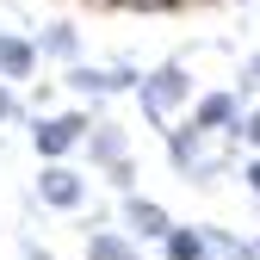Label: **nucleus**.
Wrapping results in <instances>:
<instances>
[{"label":"nucleus","instance_id":"obj_19","mask_svg":"<svg viewBox=\"0 0 260 260\" xmlns=\"http://www.w3.org/2000/svg\"><path fill=\"white\" fill-rule=\"evenodd\" d=\"M242 180H248V186L260 192V155H254V161H248V168H242Z\"/></svg>","mask_w":260,"mask_h":260},{"label":"nucleus","instance_id":"obj_11","mask_svg":"<svg viewBox=\"0 0 260 260\" xmlns=\"http://www.w3.org/2000/svg\"><path fill=\"white\" fill-rule=\"evenodd\" d=\"M161 248H168V260H205V254H211L199 230H168V236H161Z\"/></svg>","mask_w":260,"mask_h":260},{"label":"nucleus","instance_id":"obj_14","mask_svg":"<svg viewBox=\"0 0 260 260\" xmlns=\"http://www.w3.org/2000/svg\"><path fill=\"white\" fill-rule=\"evenodd\" d=\"M106 81H112V93H130V87H137L143 75L130 69V62H112V69H106Z\"/></svg>","mask_w":260,"mask_h":260},{"label":"nucleus","instance_id":"obj_9","mask_svg":"<svg viewBox=\"0 0 260 260\" xmlns=\"http://www.w3.org/2000/svg\"><path fill=\"white\" fill-rule=\"evenodd\" d=\"M81 143H87V155L100 161V168H106V161H118V155H124V137H118L112 124H93V130H87Z\"/></svg>","mask_w":260,"mask_h":260},{"label":"nucleus","instance_id":"obj_8","mask_svg":"<svg viewBox=\"0 0 260 260\" xmlns=\"http://www.w3.org/2000/svg\"><path fill=\"white\" fill-rule=\"evenodd\" d=\"M161 137H168V155H174V174H180V168H192V161H199V143H205V130H199V124H180V130L168 124V130H161Z\"/></svg>","mask_w":260,"mask_h":260},{"label":"nucleus","instance_id":"obj_2","mask_svg":"<svg viewBox=\"0 0 260 260\" xmlns=\"http://www.w3.org/2000/svg\"><path fill=\"white\" fill-rule=\"evenodd\" d=\"M87 130H93V118H87V112H56V118H38V124H31V149H38L44 161H62V155H69V149L87 137Z\"/></svg>","mask_w":260,"mask_h":260},{"label":"nucleus","instance_id":"obj_7","mask_svg":"<svg viewBox=\"0 0 260 260\" xmlns=\"http://www.w3.org/2000/svg\"><path fill=\"white\" fill-rule=\"evenodd\" d=\"M62 87H69V93H87V100H112V81H106V69H87L81 56L69 62V69H62Z\"/></svg>","mask_w":260,"mask_h":260},{"label":"nucleus","instance_id":"obj_6","mask_svg":"<svg viewBox=\"0 0 260 260\" xmlns=\"http://www.w3.org/2000/svg\"><path fill=\"white\" fill-rule=\"evenodd\" d=\"M31 69H38V44L0 31V75H7V81H31Z\"/></svg>","mask_w":260,"mask_h":260},{"label":"nucleus","instance_id":"obj_10","mask_svg":"<svg viewBox=\"0 0 260 260\" xmlns=\"http://www.w3.org/2000/svg\"><path fill=\"white\" fill-rule=\"evenodd\" d=\"M38 56H62V62H75V56H81V38H75V25H50L44 38H38Z\"/></svg>","mask_w":260,"mask_h":260},{"label":"nucleus","instance_id":"obj_1","mask_svg":"<svg viewBox=\"0 0 260 260\" xmlns=\"http://www.w3.org/2000/svg\"><path fill=\"white\" fill-rule=\"evenodd\" d=\"M137 93H143V112H149V124H155V130H168V124H174L168 112L192 100V75L180 69V62H161V69H149V75L137 81Z\"/></svg>","mask_w":260,"mask_h":260},{"label":"nucleus","instance_id":"obj_17","mask_svg":"<svg viewBox=\"0 0 260 260\" xmlns=\"http://www.w3.org/2000/svg\"><path fill=\"white\" fill-rule=\"evenodd\" d=\"M211 260V254H205ZM217 260H260V248H230V254H217Z\"/></svg>","mask_w":260,"mask_h":260},{"label":"nucleus","instance_id":"obj_3","mask_svg":"<svg viewBox=\"0 0 260 260\" xmlns=\"http://www.w3.org/2000/svg\"><path fill=\"white\" fill-rule=\"evenodd\" d=\"M38 199H44L50 211H62V217H75V211L87 205V180H81L75 168H62V161H50V168H38Z\"/></svg>","mask_w":260,"mask_h":260},{"label":"nucleus","instance_id":"obj_5","mask_svg":"<svg viewBox=\"0 0 260 260\" xmlns=\"http://www.w3.org/2000/svg\"><path fill=\"white\" fill-rule=\"evenodd\" d=\"M192 124L205 130V137H217V130H242V93H205L199 106H192Z\"/></svg>","mask_w":260,"mask_h":260},{"label":"nucleus","instance_id":"obj_16","mask_svg":"<svg viewBox=\"0 0 260 260\" xmlns=\"http://www.w3.org/2000/svg\"><path fill=\"white\" fill-rule=\"evenodd\" d=\"M19 118V100H13V87H0V124H13Z\"/></svg>","mask_w":260,"mask_h":260},{"label":"nucleus","instance_id":"obj_18","mask_svg":"<svg viewBox=\"0 0 260 260\" xmlns=\"http://www.w3.org/2000/svg\"><path fill=\"white\" fill-rule=\"evenodd\" d=\"M25 260H50V248H44V242H31V236H25Z\"/></svg>","mask_w":260,"mask_h":260},{"label":"nucleus","instance_id":"obj_12","mask_svg":"<svg viewBox=\"0 0 260 260\" xmlns=\"http://www.w3.org/2000/svg\"><path fill=\"white\" fill-rule=\"evenodd\" d=\"M87 254H93V260H137V248H130V242H124L118 230H93Z\"/></svg>","mask_w":260,"mask_h":260},{"label":"nucleus","instance_id":"obj_13","mask_svg":"<svg viewBox=\"0 0 260 260\" xmlns=\"http://www.w3.org/2000/svg\"><path fill=\"white\" fill-rule=\"evenodd\" d=\"M106 180H112V192H137V161H130V155L106 161Z\"/></svg>","mask_w":260,"mask_h":260},{"label":"nucleus","instance_id":"obj_4","mask_svg":"<svg viewBox=\"0 0 260 260\" xmlns=\"http://www.w3.org/2000/svg\"><path fill=\"white\" fill-rule=\"evenodd\" d=\"M118 217H124V230L137 236V242H161V236L174 230V217L161 211L155 199H143V192H124V211H118Z\"/></svg>","mask_w":260,"mask_h":260},{"label":"nucleus","instance_id":"obj_15","mask_svg":"<svg viewBox=\"0 0 260 260\" xmlns=\"http://www.w3.org/2000/svg\"><path fill=\"white\" fill-rule=\"evenodd\" d=\"M236 137H248V143L260 149V106H254V112H242V130H236Z\"/></svg>","mask_w":260,"mask_h":260}]
</instances>
